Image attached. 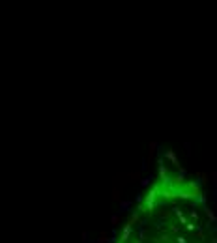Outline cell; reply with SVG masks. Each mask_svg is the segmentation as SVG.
<instances>
[{"label": "cell", "mask_w": 217, "mask_h": 243, "mask_svg": "<svg viewBox=\"0 0 217 243\" xmlns=\"http://www.w3.org/2000/svg\"><path fill=\"white\" fill-rule=\"evenodd\" d=\"M114 243H217V213L195 178L161 168Z\"/></svg>", "instance_id": "obj_1"}]
</instances>
